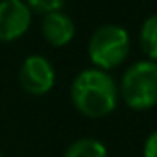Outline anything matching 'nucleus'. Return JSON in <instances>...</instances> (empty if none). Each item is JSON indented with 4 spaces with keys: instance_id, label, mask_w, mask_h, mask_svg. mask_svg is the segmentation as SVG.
Segmentation results:
<instances>
[{
    "instance_id": "f257e3e1",
    "label": "nucleus",
    "mask_w": 157,
    "mask_h": 157,
    "mask_svg": "<svg viewBox=\"0 0 157 157\" xmlns=\"http://www.w3.org/2000/svg\"><path fill=\"white\" fill-rule=\"evenodd\" d=\"M74 107L89 118H102L113 113L118 102V85L105 70L85 68L70 85Z\"/></svg>"
},
{
    "instance_id": "f03ea898",
    "label": "nucleus",
    "mask_w": 157,
    "mask_h": 157,
    "mask_svg": "<svg viewBox=\"0 0 157 157\" xmlns=\"http://www.w3.org/2000/svg\"><path fill=\"white\" fill-rule=\"evenodd\" d=\"M120 96L131 109L144 111L157 105V63L137 61L122 76Z\"/></svg>"
},
{
    "instance_id": "7ed1b4c3",
    "label": "nucleus",
    "mask_w": 157,
    "mask_h": 157,
    "mask_svg": "<svg viewBox=\"0 0 157 157\" xmlns=\"http://www.w3.org/2000/svg\"><path fill=\"white\" fill-rule=\"evenodd\" d=\"M89 57L93 65L100 70H111L120 67L131 50L129 33L118 24H104L96 28L89 41Z\"/></svg>"
},
{
    "instance_id": "20e7f679",
    "label": "nucleus",
    "mask_w": 157,
    "mask_h": 157,
    "mask_svg": "<svg viewBox=\"0 0 157 157\" xmlns=\"http://www.w3.org/2000/svg\"><path fill=\"white\" fill-rule=\"evenodd\" d=\"M21 87L33 96H41L52 91L56 83V72L52 63L43 56H28L19 70Z\"/></svg>"
},
{
    "instance_id": "39448f33",
    "label": "nucleus",
    "mask_w": 157,
    "mask_h": 157,
    "mask_svg": "<svg viewBox=\"0 0 157 157\" xmlns=\"http://www.w3.org/2000/svg\"><path fill=\"white\" fill-rule=\"evenodd\" d=\"M32 22V10L24 0H0V41L21 39Z\"/></svg>"
},
{
    "instance_id": "423d86ee",
    "label": "nucleus",
    "mask_w": 157,
    "mask_h": 157,
    "mask_svg": "<svg viewBox=\"0 0 157 157\" xmlns=\"http://www.w3.org/2000/svg\"><path fill=\"white\" fill-rule=\"evenodd\" d=\"M43 35L44 39L52 44V46H65L74 39L76 33V24L74 21L63 13V11H52L46 13L41 24Z\"/></svg>"
},
{
    "instance_id": "0eeeda50",
    "label": "nucleus",
    "mask_w": 157,
    "mask_h": 157,
    "mask_svg": "<svg viewBox=\"0 0 157 157\" xmlns=\"http://www.w3.org/2000/svg\"><path fill=\"white\" fill-rule=\"evenodd\" d=\"M139 43L142 52L150 57V61L157 63V13L150 15L140 28L139 33Z\"/></svg>"
},
{
    "instance_id": "6e6552de",
    "label": "nucleus",
    "mask_w": 157,
    "mask_h": 157,
    "mask_svg": "<svg viewBox=\"0 0 157 157\" xmlns=\"http://www.w3.org/2000/svg\"><path fill=\"white\" fill-rule=\"evenodd\" d=\"M65 157H107V150L96 139H80L68 146Z\"/></svg>"
},
{
    "instance_id": "1a4fd4ad",
    "label": "nucleus",
    "mask_w": 157,
    "mask_h": 157,
    "mask_svg": "<svg viewBox=\"0 0 157 157\" xmlns=\"http://www.w3.org/2000/svg\"><path fill=\"white\" fill-rule=\"evenodd\" d=\"M30 10L37 13H52V11H61V8L67 4V0H26Z\"/></svg>"
},
{
    "instance_id": "9d476101",
    "label": "nucleus",
    "mask_w": 157,
    "mask_h": 157,
    "mask_svg": "<svg viewBox=\"0 0 157 157\" xmlns=\"http://www.w3.org/2000/svg\"><path fill=\"white\" fill-rule=\"evenodd\" d=\"M144 157H157V131H153L144 142Z\"/></svg>"
},
{
    "instance_id": "9b49d317",
    "label": "nucleus",
    "mask_w": 157,
    "mask_h": 157,
    "mask_svg": "<svg viewBox=\"0 0 157 157\" xmlns=\"http://www.w3.org/2000/svg\"><path fill=\"white\" fill-rule=\"evenodd\" d=\"M0 157H2V151H0Z\"/></svg>"
}]
</instances>
